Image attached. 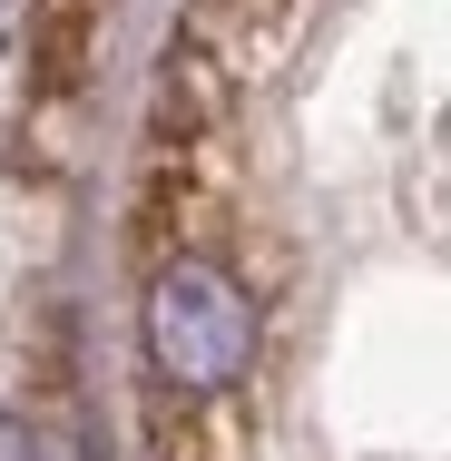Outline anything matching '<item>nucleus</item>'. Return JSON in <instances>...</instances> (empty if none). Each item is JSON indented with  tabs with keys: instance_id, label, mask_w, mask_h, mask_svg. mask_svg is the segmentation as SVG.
<instances>
[{
	"instance_id": "nucleus-1",
	"label": "nucleus",
	"mask_w": 451,
	"mask_h": 461,
	"mask_svg": "<svg viewBox=\"0 0 451 461\" xmlns=\"http://www.w3.org/2000/svg\"><path fill=\"white\" fill-rule=\"evenodd\" d=\"M138 344L167 402H216L266 364V304L206 246H167L138 285Z\"/></svg>"
},
{
	"instance_id": "nucleus-2",
	"label": "nucleus",
	"mask_w": 451,
	"mask_h": 461,
	"mask_svg": "<svg viewBox=\"0 0 451 461\" xmlns=\"http://www.w3.org/2000/svg\"><path fill=\"white\" fill-rule=\"evenodd\" d=\"M40 20H50V0H0V69L40 40Z\"/></svg>"
}]
</instances>
